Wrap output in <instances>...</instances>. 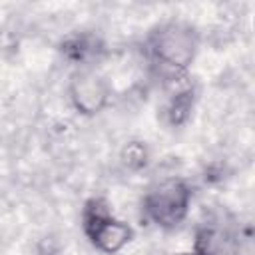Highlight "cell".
<instances>
[{
	"mask_svg": "<svg viewBox=\"0 0 255 255\" xmlns=\"http://www.w3.org/2000/svg\"><path fill=\"white\" fill-rule=\"evenodd\" d=\"M145 46L147 56L163 70V74L185 72L197 56L199 34L189 22L169 20L147 36Z\"/></svg>",
	"mask_w": 255,
	"mask_h": 255,
	"instance_id": "6da1fadb",
	"label": "cell"
},
{
	"mask_svg": "<svg viewBox=\"0 0 255 255\" xmlns=\"http://www.w3.org/2000/svg\"><path fill=\"white\" fill-rule=\"evenodd\" d=\"M191 189L179 177L153 183L141 199V215L159 229H175L189 213Z\"/></svg>",
	"mask_w": 255,
	"mask_h": 255,
	"instance_id": "7a4b0ae2",
	"label": "cell"
},
{
	"mask_svg": "<svg viewBox=\"0 0 255 255\" xmlns=\"http://www.w3.org/2000/svg\"><path fill=\"white\" fill-rule=\"evenodd\" d=\"M82 227L90 243L106 253L116 255L133 239V229L128 221L116 219L112 207L102 197H92L82 209Z\"/></svg>",
	"mask_w": 255,
	"mask_h": 255,
	"instance_id": "3957f363",
	"label": "cell"
},
{
	"mask_svg": "<svg viewBox=\"0 0 255 255\" xmlns=\"http://www.w3.org/2000/svg\"><path fill=\"white\" fill-rule=\"evenodd\" d=\"M110 84L108 80L96 72L94 68H84L78 70L68 86V98L76 112L82 116H96L100 114L108 102H110Z\"/></svg>",
	"mask_w": 255,
	"mask_h": 255,
	"instance_id": "277c9868",
	"label": "cell"
},
{
	"mask_svg": "<svg viewBox=\"0 0 255 255\" xmlns=\"http://www.w3.org/2000/svg\"><path fill=\"white\" fill-rule=\"evenodd\" d=\"M193 253L195 255H239V239L231 229L219 223H205L195 233Z\"/></svg>",
	"mask_w": 255,
	"mask_h": 255,
	"instance_id": "5b68a950",
	"label": "cell"
},
{
	"mask_svg": "<svg viewBox=\"0 0 255 255\" xmlns=\"http://www.w3.org/2000/svg\"><path fill=\"white\" fill-rule=\"evenodd\" d=\"M193 104H195V90L193 86H185V88H179V90H173L169 94V100H167V106H165V120L169 126L177 128V126H183L191 112H193Z\"/></svg>",
	"mask_w": 255,
	"mask_h": 255,
	"instance_id": "8992f818",
	"label": "cell"
},
{
	"mask_svg": "<svg viewBox=\"0 0 255 255\" xmlns=\"http://www.w3.org/2000/svg\"><path fill=\"white\" fill-rule=\"evenodd\" d=\"M62 52L72 62H88L100 52V42L92 34H72L62 42Z\"/></svg>",
	"mask_w": 255,
	"mask_h": 255,
	"instance_id": "52a82bcc",
	"label": "cell"
},
{
	"mask_svg": "<svg viewBox=\"0 0 255 255\" xmlns=\"http://www.w3.org/2000/svg\"><path fill=\"white\" fill-rule=\"evenodd\" d=\"M147 159H149L147 145H145L143 141H139V139L128 141V143L122 147V151H120V161H122V165H124L126 169H129V171H139V169H143L145 163H147Z\"/></svg>",
	"mask_w": 255,
	"mask_h": 255,
	"instance_id": "ba28073f",
	"label": "cell"
},
{
	"mask_svg": "<svg viewBox=\"0 0 255 255\" xmlns=\"http://www.w3.org/2000/svg\"><path fill=\"white\" fill-rule=\"evenodd\" d=\"M181 255H195V253H181Z\"/></svg>",
	"mask_w": 255,
	"mask_h": 255,
	"instance_id": "9c48e42d",
	"label": "cell"
}]
</instances>
